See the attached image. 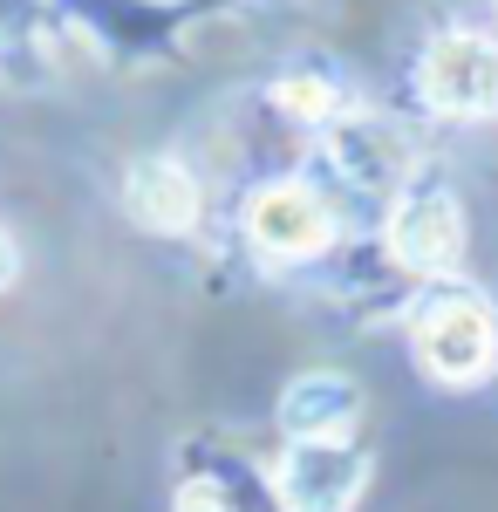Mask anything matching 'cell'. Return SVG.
Segmentation results:
<instances>
[{
  "mask_svg": "<svg viewBox=\"0 0 498 512\" xmlns=\"http://www.w3.org/2000/svg\"><path fill=\"white\" fill-rule=\"evenodd\" d=\"M410 355L437 390H478L498 369V308L464 280H423L410 301Z\"/></svg>",
  "mask_w": 498,
  "mask_h": 512,
  "instance_id": "obj_2",
  "label": "cell"
},
{
  "mask_svg": "<svg viewBox=\"0 0 498 512\" xmlns=\"http://www.w3.org/2000/svg\"><path fill=\"white\" fill-rule=\"evenodd\" d=\"M464 205L444 178H410L383 212V253L410 280H451L464 260Z\"/></svg>",
  "mask_w": 498,
  "mask_h": 512,
  "instance_id": "obj_3",
  "label": "cell"
},
{
  "mask_svg": "<svg viewBox=\"0 0 498 512\" xmlns=\"http://www.w3.org/2000/svg\"><path fill=\"white\" fill-rule=\"evenodd\" d=\"M376 478L362 437H287L273 458V499L280 512H355Z\"/></svg>",
  "mask_w": 498,
  "mask_h": 512,
  "instance_id": "obj_4",
  "label": "cell"
},
{
  "mask_svg": "<svg viewBox=\"0 0 498 512\" xmlns=\"http://www.w3.org/2000/svg\"><path fill=\"white\" fill-rule=\"evenodd\" d=\"M123 212H130V226L151 239H185L198 233V219H205V185H198V171L185 158H171V151H151V158H130L123 164Z\"/></svg>",
  "mask_w": 498,
  "mask_h": 512,
  "instance_id": "obj_7",
  "label": "cell"
},
{
  "mask_svg": "<svg viewBox=\"0 0 498 512\" xmlns=\"http://www.w3.org/2000/svg\"><path fill=\"white\" fill-rule=\"evenodd\" d=\"M171 512H280V499H273V472H253L232 451H192Z\"/></svg>",
  "mask_w": 498,
  "mask_h": 512,
  "instance_id": "obj_9",
  "label": "cell"
},
{
  "mask_svg": "<svg viewBox=\"0 0 498 512\" xmlns=\"http://www.w3.org/2000/svg\"><path fill=\"white\" fill-rule=\"evenodd\" d=\"M267 96H273V110H280V117L314 123V130H321V123H335V117L348 110V103H342V89H335V76H328V69H287V76L273 82Z\"/></svg>",
  "mask_w": 498,
  "mask_h": 512,
  "instance_id": "obj_11",
  "label": "cell"
},
{
  "mask_svg": "<svg viewBox=\"0 0 498 512\" xmlns=\"http://www.w3.org/2000/svg\"><path fill=\"white\" fill-rule=\"evenodd\" d=\"M239 226H246V246L260 260H273V267H307L342 233L335 205L314 192L307 178H267V185H253L246 205H239Z\"/></svg>",
  "mask_w": 498,
  "mask_h": 512,
  "instance_id": "obj_5",
  "label": "cell"
},
{
  "mask_svg": "<svg viewBox=\"0 0 498 512\" xmlns=\"http://www.w3.org/2000/svg\"><path fill=\"white\" fill-rule=\"evenodd\" d=\"M14 280H21V239H14L7 226H0V294H7Z\"/></svg>",
  "mask_w": 498,
  "mask_h": 512,
  "instance_id": "obj_12",
  "label": "cell"
},
{
  "mask_svg": "<svg viewBox=\"0 0 498 512\" xmlns=\"http://www.w3.org/2000/svg\"><path fill=\"white\" fill-rule=\"evenodd\" d=\"M48 14H62L103 55H171L192 21L171 0H48Z\"/></svg>",
  "mask_w": 498,
  "mask_h": 512,
  "instance_id": "obj_8",
  "label": "cell"
},
{
  "mask_svg": "<svg viewBox=\"0 0 498 512\" xmlns=\"http://www.w3.org/2000/svg\"><path fill=\"white\" fill-rule=\"evenodd\" d=\"M492 7H498V0H492Z\"/></svg>",
  "mask_w": 498,
  "mask_h": 512,
  "instance_id": "obj_13",
  "label": "cell"
},
{
  "mask_svg": "<svg viewBox=\"0 0 498 512\" xmlns=\"http://www.w3.org/2000/svg\"><path fill=\"white\" fill-rule=\"evenodd\" d=\"M410 178H417L410 151L383 117L342 110L335 123H321V151H314L307 185L335 205V219H383Z\"/></svg>",
  "mask_w": 498,
  "mask_h": 512,
  "instance_id": "obj_1",
  "label": "cell"
},
{
  "mask_svg": "<svg viewBox=\"0 0 498 512\" xmlns=\"http://www.w3.org/2000/svg\"><path fill=\"white\" fill-rule=\"evenodd\" d=\"M417 96L437 117H498V41L478 28H451L417 55Z\"/></svg>",
  "mask_w": 498,
  "mask_h": 512,
  "instance_id": "obj_6",
  "label": "cell"
},
{
  "mask_svg": "<svg viewBox=\"0 0 498 512\" xmlns=\"http://www.w3.org/2000/svg\"><path fill=\"white\" fill-rule=\"evenodd\" d=\"M273 424H280V437H355L362 390L342 369H301L273 403Z\"/></svg>",
  "mask_w": 498,
  "mask_h": 512,
  "instance_id": "obj_10",
  "label": "cell"
}]
</instances>
